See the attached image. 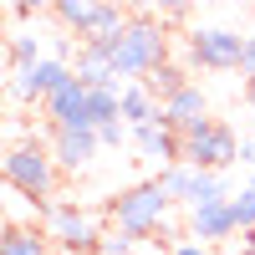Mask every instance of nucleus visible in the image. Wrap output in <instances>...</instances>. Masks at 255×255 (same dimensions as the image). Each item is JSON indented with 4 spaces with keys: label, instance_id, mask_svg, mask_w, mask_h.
<instances>
[{
    "label": "nucleus",
    "instance_id": "obj_32",
    "mask_svg": "<svg viewBox=\"0 0 255 255\" xmlns=\"http://www.w3.org/2000/svg\"><path fill=\"white\" fill-rule=\"evenodd\" d=\"M51 255H72V250H51Z\"/></svg>",
    "mask_w": 255,
    "mask_h": 255
},
{
    "label": "nucleus",
    "instance_id": "obj_7",
    "mask_svg": "<svg viewBox=\"0 0 255 255\" xmlns=\"http://www.w3.org/2000/svg\"><path fill=\"white\" fill-rule=\"evenodd\" d=\"M67 77H72V61L61 56V51H46L41 61H31V67H10L5 87H10L15 102H41L51 87H61Z\"/></svg>",
    "mask_w": 255,
    "mask_h": 255
},
{
    "label": "nucleus",
    "instance_id": "obj_17",
    "mask_svg": "<svg viewBox=\"0 0 255 255\" xmlns=\"http://www.w3.org/2000/svg\"><path fill=\"white\" fill-rule=\"evenodd\" d=\"M56 245L46 240L41 225H5V240H0V255H51Z\"/></svg>",
    "mask_w": 255,
    "mask_h": 255
},
{
    "label": "nucleus",
    "instance_id": "obj_31",
    "mask_svg": "<svg viewBox=\"0 0 255 255\" xmlns=\"http://www.w3.org/2000/svg\"><path fill=\"white\" fill-rule=\"evenodd\" d=\"M15 5H20V0H5V10H15Z\"/></svg>",
    "mask_w": 255,
    "mask_h": 255
},
{
    "label": "nucleus",
    "instance_id": "obj_18",
    "mask_svg": "<svg viewBox=\"0 0 255 255\" xmlns=\"http://www.w3.org/2000/svg\"><path fill=\"white\" fill-rule=\"evenodd\" d=\"M153 179L163 184V194L174 199L179 209H189V204H194V184H199V168H194V163H168V168H158Z\"/></svg>",
    "mask_w": 255,
    "mask_h": 255
},
{
    "label": "nucleus",
    "instance_id": "obj_11",
    "mask_svg": "<svg viewBox=\"0 0 255 255\" xmlns=\"http://www.w3.org/2000/svg\"><path fill=\"white\" fill-rule=\"evenodd\" d=\"M87 82H82L77 72L61 82V87H51L46 97H41V113H46V123L51 128H77V123H87ZM92 128V123H87Z\"/></svg>",
    "mask_w": 255,
    "mask_h": 255
},
{
    "label": "nucleus",
    "instance_id": "obj_30",
    "mask_svg": "<svg viewBox=\"0 0 255 255\" xmlns=\"http://www.w3.org/2000/svg\"><path fill=\"white\" fill-rule=\"evenodd\" d=\"M245 255H255V235H245Z\"/></svg>",
    "mask_w": 255,
    "mask_h": 255
},
{
    "label": "nucleus",
    "instance_id": "obj_24",
    "mask_svg": "<svg viewBox=\"0 0 255 255\" xmlns=\"http://www.w3.org/2000/svg\"><path fill=\"white\" fill-rule=\"evenodd\" d=\"M215 250H220V245H204V240H194V235H184L168 255H215Z\"/></svg>",
    "mask_w": 255,
    "mask_h": 255
},
{
    "label": "nucleus",
    "instance_id": "obj_15",
    "mask_svg": "<svg viewBox=\"0 0 255 255\" xmlns=\"http://www.w3.org/2000/svg\"><path fill=\"white\" fill-rule=\"evenodd\" d=\"M128 20H133V10H128V0H108V5H102V15L87 26V36L82 41H97V46H113V41L128 31Z\"/></svg>",
    "mask_w": 255,
    "mask_h": 255
},
{
    "label": "nucleus",
    "instance_id": "obj_10",
    "mask_svg": "<svg viewBox=\"0 0 255 255\" xmlns=\"http://www.w3.org/2000/svg\"><path fill=\"white\" fill-rule=\"evenodd\" d=\"M184 225H189V235L204 240V245H225V240H235V235H240V220H235V204H230V199L184 209Z\"/></svg>",
    "mask_w": 255,
    "mask_h": 255
},
{
    "label": "nucleus",
    "instance_id": "obj_4",
    "mask_svg": "<svg viewBox=\"0 0 255 255\" xmlns=\"http://www.w3.org/2000/svg\"><path fill=\"white\" fill-rule=\"evenodd\" d=\"M41 230H46V240H51L56 250H72V255H97L102 235H108L92 209H82V204H72V199L41 204Z\"/></svg>",
    "mask_w": 255,
    "mask_h": 255
},
{
    "label": "nucleus",
    "instance_id": "obj_1",
    "mask_svg": "<svg viewBox=\"0 0 255 255\" xmlns=\"http://www.w3.org/2000/svg\"><path fill=\"white\" fill-rule=\"evenodd\" d=\"M113 67H118V82H133V77H148L158 67V61H168V31H163V15L158 10H133V20H128V31L113 41Z\"/></svg>",
    "mask_w": 255,
    "mask_h": 255
},
{
    "label": "nucleus",
    "instance_id": "obj_3",
    "mask_svg": "<svg viewBox=\"0 0 255 255\" xmlns=\"http://www.w3.org/2000/svg\"><path fill=\"white\" fill-rule=\"evenodd\" d=\"M5 184L20 189L26 199L36 204H51L56 199V184H61V163L51 153V143H41V138H20L5 148Z\"/></svg>",
    "mask_w": 255,
    "mask_h": 255
},
{
    "label": "nucleus",
    "instance_id": "obj_29",
    "mask_svg": "<svg viewBox=\"0 0 255 255\" xmlns=\"http://www.w3.org/2000/svg\"><path fill=\"white\" fill-rule=\"evenodd\" d=\"M245 108H250V118H255V77H245Z\"/></svg>",
    "mask_w": 255,
    "mask_h": 255
},
{
    "label": "nucleus",
    "instance_id": "obj_14",
    "mask_svg": "<svg viewBox=\"0 0 255 255\" xmlns=\"http://www.w3.org/2000/svg\"><path fill=\"white\" fill-rule=\"evenodd\" d=\"M118 92H123V123H128V128H138V123H148V118H158V113H163V97L148 87L143 77L123 82Z\"/></svg>",
    "mask_w": 255,
    "mask_h": 255
},
{
    "label": "nucleus",
    "instance_id": "obj_28",
    "mask_svg": "<svg viewBox=\"0 0 255 255\" xmlns=\"http://www.w3.org/2000/svg\"><path fill=\"white\" fill-rule=\"evenodd\" d=\"M240 163L255 168V138H240Z\"/></svg>",
    "mask_w": 255,
    "mask_h": 255
},
{
    "label": "nucleus",
    "instance_id": "obj_25",
    "mask_svg": "<svg viewBox=\"0 0 255 255\" xmlns=\"http://www.w3.org/2000/svg\"><path fill=\"white\" fill-rule=\"evenodd\" d=\"M189 5H194V0H158V15H163V20H179Z\"/></svg>",
    "mask_w": 255,
    "mask_h": 255
},
{
    "label": "nucleus",
    "instance_id": "obj_2",
    "mask_svg": "<svg viewBox=\"0 0 255 255\" xmlns=\"http://www.w3.org/2000/svg\"><path fill=\"white\" fill-rule=\"evenodd\" d=\"M174 199L163 194V184L158 179H143L133 189H123V194L108 204V225L113 230H128V235H138V240H153L158 230L174 220Z\"/></svg>",
    "mask_w": 255,
    "mask_h": 255
},
{
    "label": "nucleus",
    "instance_id": "obj_12",
    "mask_svg": "<svg viewBox=\"0 0 255 255\" xmlns=\"http://www.w3.org/2000/svg\"><path fill=\"white\" fill-rule=\"evenodd\" d=\"M163 118L174 123L179 133H189L194 123H204V118H209V92L199 87V82H184L174 97H163Z\"/></svg>",
    "mask_w": 255,
    "mask_h": 255
},
{
    "label": "nucleus",
    "instance_id": "obj_27",
    "mask_svg": "<svg viewBox=\"0 0 255 255\" xmlns=\"http://www.w3.org/2000/svg\"><path fill=\"white\" fill-rule=\"evenodd\" d=\"M41 10H51V0H20L15 15H41Z\"/></svg>",
    "mask_w": 255,
    "mask_h": 255
},
{
    "label": "nucleus",
    "instance_id": "obj_9",
    "mask_svg": "<svg viewBox=\"0 0 255 255\" xmlns=\"http://www.w3.org/2000/svg\"><path fill=\"white\" fill-rule=\"evenodd\" d=\"M46 143H51V153L61 163V174H82V168H92L97 153H102L97 128H87V123H77V128H51L46 123Z\"/></svg>",
    "mask_w": 255,
    "mask_h": 255
},
{
    "label": "nucleus",
    "instance_id": "obj_6",
    "mask_svg": "<svg viewBox=\"0 0 255 255\" xmlns=\"http://www.w3.org/2000/svg\"><path fill=\"white\" fill-rule=\"evenodd\" d=\"M240 51H245V36L230 26H194L184 41L189 67L199 72H240Z\"/></svg>",
    "mask_w": 255,
    "mask_h": 255
},
{
    "label": "nucleus",
    "instance_id": "obj_16",
    "mask_svg": "<svg viewBox=\"0 0 255 255\" xmlns=\"http://www.w3.org/2000/svg\"><path fill=\"white\" fill-rule=\"evenodd\" d=\"M102 5H108V0H51V15H56V26H61V31L87 36V26L102 15Z\"/></svg>",
    "mask_w": 255,
    "mask_h": 255
},
{
    "label": "nucleus",
    "instance_id": "obj_19",
    "mask_svg": "<svg viewBox=\"0 0 255 255\" xmlns=\"http://www.w3.org/2000/svg\"><path fill=\"white\" fill-rule=\"evenodd\" d=\"M113 118H123V92L118 87H92L87 92V123L102 128V123H113Z\"/></svg>",
    "mask_w": 255,
    "mask_h": 255
},
{
    "label": "nucleus",
    "instance_id": "obj_22",
    "mask_svg": "<svg viewBox=\"0 0 255 255\" xmlns=\"http://www.w3.org/2000/svg\"><path fill=\"white\" fill-rule=\"evenodd\" d=\"M133 245H143L138 235H128V230H108L97 245V255H133Z\"/></svg>",
    "mask_w": 255,
    "mask_h": 255
},
{
    "label": "nucleus",
    "instance_id": "obj_5",
    "mask_svg": "<svg viewBox=\"0 0 255 255\" xmlns=\"http://www.w3.org/2000/svg\"><path fill=\"white\" fill-rule=\"evenodd\" d=\"M184 163H194V168H235L240 163V133L230 123H220V118H204V123H194L184 133Z\"/></svg>",
    "mask_w": 255,
    "mask_h": 255
},
{
    "label": "nucleus",
    "instance_id": "obj_13",
    "mask_svg": "<svg viewBox=\"0 0 255 255\" xmlns=\"http://www.w3.org/2000/svg\"><path fill=\"white\" fill-rule=\"evenodd\" d=\"M72 72L87 82V87H123V82H118V67H113V51L97 46V41H82V46H77Z\"/></svg>",
    "mask_w": 255,
    "mask_h": 255
},
{
    "label": "nucleus",
    "instance_id": "obj_33",
    "mask_svg": "<svg viewBox=\"0 0 255 255\" xmlns=\"http://www.w3.org/2000/svg\"><path fill=\"white\" fill-rule=\"evenodd\" d=\"M245 235H255V230H245Z\"/></svg>",
    "mask_w": 255,
    "mask_h": 255
},
{
    "label": "nucleus",
    "instance_id": "obj_21",
    "mask_svg": "<svg viewBox=\"0 0 255 255\" xmlns=\"http://www.w3.org/2000/svg\"><path fill=\"white\" fill-rule=\"evenodd\" d=\"M46 51H41V36L36 31H15L10 46H5V67H31V61H41Z\"/></svg>",
    "mask_w": 255,
    "mask_h": 255
},
{
    "label": "nucleus",
    "instance_id": "obj_20",
    "mask_svg": "<svg viewBox=\"0 0 255 255\" xmlns=\"http://www.w3.org/2000/svg\"><path fill=\"white\" fill-rule=\"evenodd\" d=\"M143 82H148V87H153L158 97H174V92L184 87V82H189V67H184V61H174V56H168V61H158V67L148 72Z\"/></svg>",
    "mask_w": 255,
    "mask_h": 255
},
{
    "label": "nucleus",
    "instance_id": "obj_23",
    "mask_svg": "<svg viewBox=\"0 0 255 255\" xmlns=\"http://www.w3.org/2000/svg\"><path fill=\"white\" fill-rule=\"evenodd\" d=\"M97 138H102V148H123V143H133V128H128L123 118H113V123L97 128Z\"/></svg>",
    "mask_w": 255,
    "mask_h": 255
},
{
    "label": "nucleus",
    "instance_id": "obj_8",
    "mask_svg": "<svg viewBox=\"0 0 255 255\" xmlns=\"http://www.w3.org/2000/svg\"><path fill=\"white\" fill-rule=\"evenodd\" d=\"M133 148H138L143 163H153V174H158V168H168V163H184V133H179L163 113L133 128Z\"/></svg>",
    "mask_w": 255,
    "mask_h": 255
},
{
    "label": "nucleus",
    "instance_id": "obj_26",
    "mask_svg": "<svg viewBox=\"0 0 255 255\" xmlns=\"http://www.w3.org/2000/svg\"><path fill=\"white\" fill-rule=\"evenodd\" d=\"M240 77H255V36H245V51H240Z\"/></svg>",
    "mask_w": 255,
    "mask_h": 255
}]
</instances>
